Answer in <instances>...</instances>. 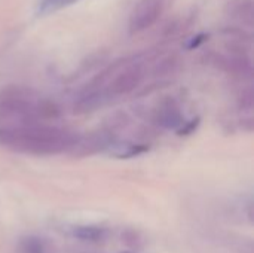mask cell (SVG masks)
Here are the masks:
<instances>
[{
    "mask_svg": "<svg viewBox=\"0 0 254 253\" xmlns=\"http://www.w3.org/2000/svg\"><path fill=\"white\" fill-rule=\"evenodd\" d=\"M164 3L162 0H141L132 10L129 16V31L140 33L152 27L162 15Z\"/></svg>",
    "mask_w": 254,
    "mask_h": 253,
    "instance_id": "obj_1",
    "label": "cell"
},
{
    "mask_svg": "<svg viewBox=\"0 0 254 253\" xmlns=\"http://www.w3.org/2000/svg\"><path fill=\"white\" fill-rule=\"evenodd\" d=\"M76 1L77 0H40V3L37 6V13L39 15H48V13L57 12L63 7H67Z\"/></svg>",
    "mask_w": 254,
    "mask_h": 253,
    "instance_id": "obj_2",
    "label": "cell"
},
{
    "mask_svg": "<svg viewBox=\"0 0 254 253\" xmlns=\"http://www.w3.org/2000/svg\"><path fill=\"white\" fill-rule=\"evenodd\" d=\"M235 10V16L241 21H246L247 24H252L253 19V7H252V1L250 0H240L237 3V6L234 7Z\"/></svg>",
    "mask_w": 254,
    "mask_h": 253,
    "instance_id": "obj_3",
    "label": "cell"
},
{
    "mask_svg": "<svg viewBox=\"0 0 254 253\" xmlns=\"http://www.w3.org/2000/svg\"><path fill=\"white\" fill-rule=\"evenodd\" d=\"M103 230L95 228V227H83L74 231V236L82 239V240H97L103 236Z\"/></svg>",
    "mask_w": 254,
    "mask_h": 253,
    "instance_id": "obj_4",
    "label": "cell"
}]
</instances>
